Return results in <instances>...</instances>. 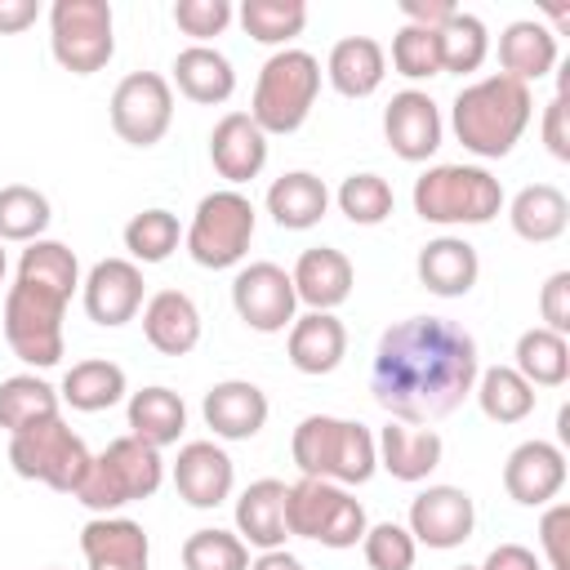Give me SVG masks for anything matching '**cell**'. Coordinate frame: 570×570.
<instances>
[{
  "mask_svg": "<svg viewBox=\"0 0 570 570\" xmlns=\"http://www.w3.org/2000/svg\"><path fill=\"white\" fill-rule=\"evenodd\" d=\"M476 338L445 316H405L379 334L370 392L396 419L428 428L454 414L476 387Z\"/></svg>",
  "mask_w": 570,
  "mask_h": 570,
  "instance_id": "6da1fadb",
  "label": "cell"
},
{
  "mask_svg": "<svg viewBox=\"0 0 570 570\" xmlns=\"http://www.w3.org/2000/svg\"><path fill=\"white\" fill-rule=\"evenodd\" d=\"M183 240H187V254L200 267H209V272L236 267L245 258L249 240H254V205H249V196H240L236 187L200 196Z\"/></svg>",
  "mask_w": 570,
  "mask_h": 570,
  "instance_id": "8fae6325",
  "label": "cell"
},
{
  "mask_svg": "<svg viewBox=\"0 0 570 570\" xmlns=\"http://www.w3.org/2000/svg\"><path fill=\"white\" fill-rule=\"evenodd\" d=\"M472 525H476V503L459 485H428L410 499V525L405 530L423 548H436V552L463 548L472 539Z\"/></svg>",
  "mask_w": 570,
  "mask_h": 570,
  "instance_id": "5bb4252c",
  "label": "cell"
},
{
  "mask_svg": "<svg viewBox=\"0 0 570 570\" xmlns=\"http://www.w3.org/2000/svg\"><path fill=\"white\" fill-rule=\"evenodd\" d=\"M543 142L557 160H570V129H566V89L543 107Z\"/></svg>",
  "mask_w": 570,
  "mask_h": 570,
  "instance_id": "f907efd6",
  "label": "cell"
},
{
  "mask_svg": "<svg viewBox=\"0 0 570 570\" xmlns=\"http://www.w3.org/2000/svg\"><path fill=\"white\" fill-rule=\"evenodd\" d=\"M285 481L276 476H263V481H249L236 499V534L245 539V548H258V552H272V548H285L289 530H285Z\"/></svg>",
  "mask_w": 570,
  "mask_h": 570,
  "instance_id": "d4e9b609",
  "label": "cell"
},
{
  "mask_svg": "<svg viewBox=\"0 0 570 570\" xmlns=\"http://www.w3.org/2000/svg\"><path fill=\"white\" fill-rule=\"evenodd\" d=\"M209 160H214L218 178L249 183L267 165V134L249 120V111H227L209 134Z\"/></svg>",
  "mask_w": 570,
  "mask_h": 570,
  "instance_id": "44dd1931",
  "label": "cell"
},
{
  "mask_svg": "<svg viewBox=\"0 0 570 570\" xmlns=\"http://www.w3.org/2000/svg\"><path fill=\"white\" fill-rule=\"evenodd\" d=\"M9 463L22 481H40L58 494H76L94 454L62 419H49V423H36V428L9 436Z\"/></svg>",
  "mask_w": 570,
  "mask_h": 570,
  "instance_id": "9c48e42d",
  "label": "cell"
},
{
  "mask_svg": "<svg viewBox=\"0 0 570 570\" xmlns=\"http://www.w3.org/2000/svg\"><path fill=\"white\" fill-rule=\"evenodd\" d=\"M80 552L89 570H147V530L129 517H94L80 530Z\"/></svg>",
  "mask_w": 570,
  "mask_h": 570,
  "instance_id": "ffe728a7",
  "label": "cell"
},
{
  "mask_svg": "<svg viewBox=\"0 0 570 570\" xmlns=\"http://www.w3.org/2000/svg\"><path fill=\"white\" fill-rule=\"evenodd\" d=\"M249 570H307V566L294 552H285V548H272V552H258L249 561Z\"/></svg>",
  "mask_w": 570,
  "mask_h": 570,
  "instance_id": "11a10c76",
  "label": "cell"
},
{
  "mask_svg": "<svg viewBox=\"0 0 570 570\" xmlns=\"http://www.w3.org/2000/svg\"><path fill=\"white\" fill-rule=\"evenodd\" d=\"M414 272H419V285L428 294H436V298H463L476 285V276H481V258H476V249L463 236H436V240H428L419 249Z\"/></svg>",
  "mask_w": 570,
  "mask_h": 570,
  "instance_id": "cb8c5ba5",
  "label": "cell"
},
{
  "mask_svg": "<svg viewBox=\"0 0 570 570\" xmlns=\"http://www.w3.org/2000/svg\"><path fill=\"white\" fill-rule=\"evenodd\" d=\"M285 352H289V365L298 374H330L347 356V330H343V321L334 312L294 316L289 338H285Z\"/></svg>",
  "mask_w": 570,
  "mask_h": 570,
  "instance_id": "4316f807",
  "label": "cell"
},
{
  "mask_svg": "<svg viewBox=\"0 0 570 570\" xmlns=\"http://www.w3.org/2000/svg\"><path fill=\"white\" fill-rule=\"evenodd\" d=\"M183 566L187 570H249V548L232 530H196L183 543Z\"/></svg>",
  "mask_w": 570,
  "mask_h": 570,
  "instance_id": "ee69618b",
  "label": "cell"
},
{
  "mask_svg": "<svg viewBox=\"0 0 570 570\" xmlns=\"http://www.w3.org/2000/svg\"><path fill=\"white\" fill-rule=\"evenodd\" d=\"M539 548L548 557V570H570V503H548L539 517Z\"/></svg>",
  "mask_w": 570,
  "mask_h": 570,
  "instance_id": "c3c4849f",
  "label": "cell"
},
{
  "mask_svg": "<svg viewBox=\"0 0 570 570\" xmlns=\"http://www.w3.org/2000/svg\"><path fill=\"white\" fill-rule=\"evenodd\" d=\"M361 552H365V566H370V570H414L419 543H414V534H410L405 525L379 521V525L365 530Z\"/></svg>",
  "mask_w": 570,
  "mask_h": 570,
  "instance_id": "bcb514c9",
  "label": "cell"
},
{
  "mask_svg": "<svg viewBox=\"0 0 570 570\" xmlns=\"http://www.w3.org/2000/svg\"><path fill=\"white\" fill-rule=\"evenodd\" d=\"M183 240V227L169 209H142L125 223V249L129 263H165Z\"/></svg>",
  "mask_w": 570,
  "mask_h": 570,
  "instance_id": "60d3db41",
  "label": "cell"
},
{
  "mask_svg": "<svg viewBox=\"0 0 570 570\" xmlns=\"http://www.w3.org/2000/svg\"><path fill=\"white\" fill-rule=\"evenodd\" d=\"M289 454L303 476L334 485H365L379 468L374 432L356 419H334V414H307L289 436Z\"/></svg>",
  "mask_w": 570,
  "mask_h": 570,
  "instance_id": "3957f363",
  "label": "cell"
},
{
  "mask_svg": "<svg viewBox=\"0 0 570 570\" xmlns=\"http://www.w3.org/2000/svg\"><path fill=\"white\" fill-rule=\"evenodd\" d=\"M499 67H503V76H512L521 85L543 80L557 67V31H548L539 18L508 22L499 36Z\"/></svg>",
  "mask_w": 570,
  "mask_h": 570,
  "instance_id": "83f0119b",
  "label": "cell"
},
{
  "mask_svg": "<svg viewBox=\"0 0 570 570\" xmlns=\"http://www.w3.org/2000/svg\"><path fill=\"white\" fill-rule=\"evenodd\" d=\"M120 396H125V370H120L116 361H107V356L76 361V365L62 374V387H58V401H67V405L80 410V414L111 410Z\"/></svg>",
  "mask_w": 570,
  "mask_h": 570,
  "instance_id": "d6a6232c",
  "label": "cell"
},
{
  "mask_svg": "<svg viewBox=\"0 0 570 570\" xmlns=\"http://www.w3.org/2000/svg\"><path fill=\"white\" fill-rule=\"evenodd\" d=\"M503 209V187L481 165H432L414 178V214L436 227H481Z\"/></svg>",
  "mask_w": 570,
  "mask_h": 570,
  "instance_id": "277c9868",
  "label": "cell"
},
{
  "mask_svg": "<svg viewBox=\"0 0 570 570\" xmlns=\"http://www.w3.org/2000/svg\"><path fill=\"white\" fill-rule=\"evenodd\" d=\"M174 85H178L183 98H191L200 107H214V102H227L232 98L236 71H232L227 53H218L214 45H187L174 58Z\"/></svg>",
  "mask_w": 570,
  "mask_h": 570,
  "instance_id": "1f68e13d",
  "label": "cell"
},
{
  "mask_svg": "<svg viewBox=\"0 0 570 570\" xmlns=\"http://www.w3.org/2000/svg\"><path fill=\"white\" fill-rule=\"evenodd\" d=\"M160 481H165L160 450H151L138 436H116V441H107L102 454H94V463H89V472L71 499H80L98 517H111L125 503L151 499L160 490Z\"/></svg>",
  "mask_w": 570,
  "mask_h": 570,
  "instance_id": "5b68a950",
  "label": "cell"
},
{
  "mask_svg": "<svg viewBox=\"0 0 570 570\" xmlns=\"http://www.w3.org/2000/svg\"><path fill=\"white\" fill-rule=\"evenodd\" d=\"M174 22L183 36H191L196 45H205L209 36H223L232 22V0H178L174 4Z\"/></svg>",
  "mask_w": 570,
  "mask_h": 570,
  "instance_id": "7dc6e473",
  "label": "cell"
},
{
  "mask_svg": "<svg viewBox=\"0 0 570 570\" xmlns=\"http://www.w3.org/2000/svg\"><path fill=\"white\" fill-rule=\"evenodd\" d=\"M18 276L22 281H36V285H49V289H62V294H76L80 285V263L76 254L62 245V240H31L18 258Z\"/></svg>",
  "mask_w": 570,
  "mask_h": 570,
  "instance_id": "7bdbcfd3",
  "label": "cell"
},
{
  "mask_svg": "<svg viewBox=\"0 0 570 570\" xmlns=\"http://www.w3.org/2000/svg\"><path fill=\"white\" fill-rule=\"evenodd\" d=\"M316 94H321V62L307 49H276L254 80L249 120L263 134H294L312 116Z\"/></svg>",
  "mask_w": 570,
  "mask_h": 570,
  "instance_id": "8992f818",
  "label": "cell"
},
{
  "mask_svg": "<svg viewBox=\"0 0 570 570\" xmlns=\"http://www.w3.org/2000/svg\"><path fill=\"white\" fill-rule=\"evenodd\" d=\"M200 414H205V428H214V436H223V441H249L267 423V396L249 379H223V383H214L205 392Z\"/></svg>",
  "mask_w": 570,
  "mask_h": 570,
  "instance_id": "d6986e66",
  "label": "cell"
},
{
  "mask_svg": "<svg viewBox=\"0 0 570 570\" xmlns=\"http://www.w3.org/2000/svg\"><path fill=\"white\" fill-rule=\"evenodd\" d=\"M459 570H476V566H459Z\"/></svg>",
  "mask_w": 570,
  "mask_h": 570,
  "instance_id": "6f0895ef",
  "label": "cell"
},
{
  "mask_svg": "<svg viewBox=\"0 0 570 570\" xmlns=\"http://www.w3.org/2000/svg\"><path fill=\"white\" fill-rule=\"evenodd\" d=\"M436 45H441V71H454V76H468L485 62L490 53V31L476 13H463L454 9L445 27H436Z\"/></svg>",
  "mask_w": 570,
  "mask_h": 570,
  "instance_id": "74e56055",
  "label": "cell"
},
{
  "mask_svg": "<svg viewBox=\"0 0 570 570\" xmlns=\"http://www.w3.org/2000/svg\"><path fill=\"white\" fill-rule=\"evenodd\" d=\"M142 334L160 356H187L200 343V312L183 289H156L142 303Z\"/></svg>",
  "mask_w": 570,
  "mask_h": 570,
  "instance_id": "484cf974",
  "label": "cell"
},
{
  "mask_svg": "<svg viewBox=\"0 0 570 570\" xmlns=\"http://www.w3.org/2000/svg\"><path fill=\"white\" fill-rule=\"evenodd\" d=\"M49 49L62 71L94 76L116 53V27L107 0H53L49 4Z\"/></svg>",
  "mask_w": 570,
  "mask_h": 570,
  "instance_id": "30bf717a",
  "label": "cell"
},
{
  "mask_svg": "<svg viewBox=\"0 0 570 570\" xmlns=\"http://www.w3.org/2000/svg\"><path fill=\"white\" fill-rule=\"evenodd\" d=\"M534 116V98H530V85L512 80V76H485V80H472L454 94L450 102V125H454V138L481 156V160H499L508 156L525 125Z\"/></svg>",
  "mask_w": 570,
  "mask_h": 570,
  "instance_id": "7a4b0ae2",
  "label": "cell"
},
{
  "mask_svg": "<svg viewBox=\"0 0 570 570\" xmlns=\"http://www.w3.org/2000/svg\"><path fill=\"white\" fill-rule=\"evenodd\" d=\"M539 316H543V330L552 334H566L570 330V272H552L539 289Z\"/></svg>",
  "mask_w": 570,
  "mask_h": 570,
  "instance_id": "681fc988",
  "label": "cell"
},
{
  "mask_svg": "<svg viewBox=\"0 0 570 570\" xmlns=\"http://www.w3.org/2000/svg\"><path fill=\"white\" fill-rule=\"evenodd\" d=\"M325 76L330 85L343 94V98H370L383 76H387V53L379 40L370 36H343L334 49H330V62H325Z\"/></svg>",
  "mask_w": 570,
  "mask_h": 570,
  "instance_id": "f1b7e54d",
  "label": "cell"
},
{
  "mask_svg": "<svg viewBox=\"0 0 570 570\" xmlns=\"http://www.w3.org/2000/svg\"><path fill=\"white\" fill-rule=\"evenodd\" d=\"M441 134H445L441 107H436L423 89H401V94H392V102L383 107V138H387V147H392L401 160H410V165L428 160V156L441 147Z\"/></svg>",
  "mask_w": 570,
  "mask_h": 570,
  "instance_id": "2e32d148",
  "label": "cell"
},
{
  "mask_svg": "<svg viewBox=\"0 0 570 570\" xmlns=\"http://www.w3.org/2000/svg\"><path fill=\"white\" fill-rule=\"evenodd\" d=\"M334 200H338L343 218L356 223V227H379V223L392 214V205H396L387 178H379V174H370V169H365V174H347V178L338 183Z\"/></svg>",
  "mask_w": 570,
  "mask_h": 570,
  "instance_id": "b9f144b4",
  "label": "cell"
},
{
  "mask_svg": "<svg viewBox=\"0 0 570 570\" xmlns=\"http://www.w3.org/2000/svg\"><path fill=\"white\" fill-rule=\"evenodd\" d=\"M508 223H512V232H517L521 240L548 245V240H557V236L570 227V200H566V191L552 187V183H530V187H521V191L512 196Z\"/></svg>",
  "mask_w": 570,
  "mask_h": 570,
  "instance_id": "4dcf8cb0",
  "label": "cell"
},
{
  "mask_svg": "<svg viewBox=\"0 0 570 570\" xmlns=\"http://www.w3.org/2000/svg\"><path fill=\"white\" fill-rule=\"evenodd\" d=\"M512 370L530 383V387H561L570 379V343L566 334H552L543 325L525 330L517 338V352H512Z\"/></svg>",
  "mask_w": 570,
  "mask_h": 570,
  "instance_id": "e575fe53",
  "label": "cell"
},
{
  "mask_svg": "<svg viewBox=\"0 0 570 570\" xmlns=\"http://www.w3.org/2000/svg\"><path fill=\"white\" fill-rule=\"evenodd\" d=\"M240 27L258 45H289L307 27V4L303 0H245Z\"/></svg>",
  "mask_w": 570,
  "mask_h": 570,
  "instance_id": "ab89813d",
  "label": "cell"
},
{
  "mask_svg": "<svg viewBox=\"0 0 570 570\" xmlns=\"http://www.w3.org/2000/svg\"><path fill=\"white\" fill-rule=\"evenodd\" d=\"M476 570H543V561L525 543H499V548H490V557Z\"/></svg>",
  "mask_w": 570,
  "mask_h": 570,
  "instance_id": "816d5d0a",
  "label": "cell"
},
{
  "mask_svg": "<svg viewBox=\"0 0 570 570\" xmlns=\"http://www.w3.org/2000/svg\"><path fill=\"white\" fill-rule=\"evenodd\" d=\"M36 18H40V4L36 0H0V36L27 31Z\"/></svg>",
  "mask_w": 570,
  "mask_h": 570,
  "instance_id": "db71d44e",
  "label": "cell"
},
{
  "mask_svg": "<svg viewBox=\"0 0 570 570\" xmlns=\"http://www.w3.org/2000/svg\"><path fill=\"white\" fill-rule=\"evenodd\" d=\"M472 392H476L481 414L494 419V423H521V419L534 414V401H539V392H534L512 365H490V370H481Z\"/></svg>",
  "mask_w": 570,
  "mask_h": 570,
  "instance_id": "8d00e7d4",
  "label": "cell"
},
{
  "mask_svg": "<svg viewBox=\"0 0 570 570\" xmlns=\"http://www.w3.org/2000/svg\"><path fill=\"white\" fill-rule=\"evenodd\" d=\"M58 387H49L45 379H36V374H13V379H4L0 383V428L9 432V436H18V432H27V428H36V423H49V419H58Z\"/></svg>",
  "mask_w": 570,
  "mask_h": 570,
  "instance_id": "d590c367",
  "label": "cell"
},
{
  "mask_svg": "<svg viewBox=\"0 0 570 570\" xmlns=\"http://www.w3.org/2000/svg\"><path fill=\"white\" fill-rule=\"evenodd\" d=\"M71 294L36 285V281H13L4 294V343L18 361L49 370L62 361V312Z\"/></svg>",
  "mask_w": 570,
  "mask_h": 570,
  "instance_id": "52a82bcc",
  "label": "cell"
},
{
  "mask_svg": "<svg viewBox=\"0 0 570 570\" xmlns=\"http://www.w3.org/2000/svg\"><path fill=\"white\" fill-rule=\"evenodd\" d=\"M566 485V450L552 441H521L503 463V490L521 508H543Z\"/></svg>",
  "mask_w": 570,
  "mask_h": 570,
  "instance_id": "e0dca14e",
  "label": "cell"
},
{
  "mask_svg": "<svg viewBox=\"0 0 570 570\" xmlns=\"http://www.w3.org/2000/svg\"><path fill=\"white\" fill-rule=\"evenodd\" d=\"M330 209V187L307 174V169H289L267 187V214L276 218V227L285 232H307L325 218Z\"/></svg>",
  "mask_w": 570,
  "mask_h": 570,
  "instance_id": "f546056e",
  "label": "cell"
},
{
  "mask_svg": "<svg viewBox=\"0 0 570 570\" xmlns=\"http://www.w3.org/2000/svg\"><path fill=\"white\" fill-rule=\"evenodd\" d=\"M4 267H9V263H4V249H0V281H4Z\"/></svg>",
  "mask_w": 570,
  "mask_h": 570,
  "instance_id": "9f6ffc18",
  "label": "cell"
},
{
  "mask_svg": "<svg viewBox=\"0 0 570 570\" xmlns=\"http://www.w3.org/2000/svg\"><path fill=\"white\" fill-rule=\"evenodd\" d=\"M450 13H454V4L450 0H401V18L410 22V27H445L450 22Z\"/></svg>",
  "mask_w": 570,
  "mask_h": 570,
  "instance_id": "f5cc1de1",
  "label": "cell"
},
{
  "mask_svg": "<svg viewBox=\"0 0 570 570\" xmlns=\"http://www.w3.org/2000/svg\"><path fill=\"white\" fill-rule=\"evenodd\" d=\"M232 307H236V316L249 330L281 334V330L294 325L298 294H294V281H289L285 267H276V263H249L232 281Z\"/></svg>",
  "mask_w": 570,
  "mask_h": 570,
  "instance_id": "4fadbf2b",
  "label": "cell"
},
{
  "mask_svg": "<svg viewBox=\"0 0 570 570\" xmlns=\"http://www.w3.org/2000/svg\"><path fill=\"white\" fill-rule=\"evenodd\" d=\"M289 281H294L298 303H307L312 312H334L338 303H347V294L356 285V272H352V263H347L343 249L312 245V249L298 254Z\"/></svg>",
  "mask_w": 570,
  "mask_h": 570,
  "instance_id": "7402d4cb",
  "label": "cell"
},
{
  "mask_svg": "<svg viewBox=\"0 0 570 570\" xmlns=\"http://www.w3.org/2000/svg\"><path fill=\"white\" fill-rule=\"evenodd\" d=\"M374 450H379V468L392 472L396 481H428L441 468L445 441L432 428H414V423H396L392 419L374 436Z\"/></svg>",
  "mask_w": 570,
  "mask_h": 570,
  "instance_id": "603a6c76",
  "label": "cell"
},
{
  "mask_svg": "<svg viewBox=\"0 0 570 570\" xmlns=\"http://www.w3.org/2000/svg\"><path fill=\"white\" fill-rule=\"evenodd\" d=\"M187 428V405L169 387H142L129 396V436L147 441L151 450H165L183 436Z\"/></svg>",
  "mask_w": 570,
  "mask_h": 570,
  "instance_id": "836d02e7",
  "label": "cell"
},
{
  "mask_svg": "<svg viewBox=\"0 0 570 570\" xmlns=\"http://www.w3.org/2000/svg\"><path fill=\"white\" fill-rule=\"evenodd\" d=\"M80 294H85L89 321L102 330H116V325L134 321L142 307V267L129 258H102L80 281Z\"/></svg>",
  "mask_w": 570,
  "mask_h": 570,
  "instance_id": "9a60e30c",
  "label": "cell"
},
{
  "mask_svg": "<svg viewBox=\"0 0 570 570\" xmlns=\"http://www.w3.org/2000/svg\"><path fill=\"white\" fill-rule=\"evenodd\" d=\"M285 530L294 539H316L321 548H356L370 521L361 499L347 494V485L303 476L285 490Z\"/></svg>",
  "mask_w": 570,
  "mask_h": 570,
  "instance_id": "ba28073f",
  "label": "cell"
},
{
  "mask_svg": "<svg viewBox=\"0 0 570 570\" xmlns=\"http://www.w3.org/2000/svg\"><path fill=\"white\" fill-rule=\"evenodd\" d=\"M232 485H236V468L227 459L223 445L214 441H187L174 459V490L183 503L191 508H218L232 499Z\"/></svg>",
  "mask_w": 570,
  "mask_h": 570,
  "instance_id": "ac0fdd59",
  "label": "cell"
},
{
  "mask_svg": "<svg viewBox=\"0 0 570 570\" xmlns=\"http://www.w3.org/2000/svg\"><path fill=\"white\" fill-rule=\"evenodd\" d=\"M49 200L45 191L27 187V183H9L0 187V245L4 240H18V245H31L45 236L49 227Z\"/></svg>",
  "mask_w": 570,
  "mask_h": 570,
  "instance_id": "f35d334b",
  "label": "cell"
},
{
  "mask_svg": "<svg viewBox=\"0 0 570 570\" xmlns=\"http://www.w3.org/2000/svg\"><path fill=\"white\" fill-rule=\"evenodd\" d=\"M392 67H396L405 80L441 76V45H436V31L405 22V27L392 36Z\"/></svg>",
  "mask_w": 570,
  "mask_h": 570,
  "instance_id": "f6af8a7d",
  "label": "cell"
},
{
  "mask_svg": "<svg viewBox=\"0 0 570 570\" xmlns=\"http://www.w3.org/2000/svg\"><path fill=\"white\" fill-rule=\"evenodd\" d=\"M174 125V89L156 71H129L111 94V129L129 147H156Z\"/></svg>",
  "mask_w": 570,
  "mask_h": 570,
  "instance_id": "7c38bea8",
  "label": "cell"
}]
</instances>
